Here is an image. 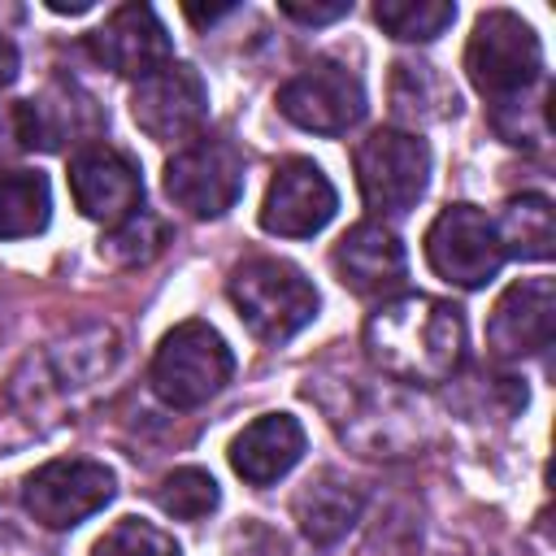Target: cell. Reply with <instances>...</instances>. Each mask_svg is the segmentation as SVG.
<instances>
[{
    "mask_svg": "<svg viewBox=\"0 0 556 556\" xmlns=\"http://www.w3.org/2000/svg\"><path fill=\"white\" fill-rule=\"evenodd\" d=\"M495 222V235H500V248L504 256H517V261H547L552 248H556V217H552V200L539 195V191H521L513 195Z\"/></svg>",
    "mask_w": 556,
    "mask_h": 556,
    "instance_id": "cell-21",
    "label": "cell"
},
{
    "mask_svg": "<svg viewBox=\"0 0 556 556\" xmlns=\"http://www.w3.org/2000/svg\"><path fill=\"white\" fill-rule=\"evenodd\" d=\"M165 195L191 217H222L243 195V152L213 135L182 143L165 161Z\"/></svg>",
    "mask_w": 556,
    "mask_h": 556,
    "instance_id": "cell-7",
    "label": "cell"
},
{
    "mask_svg": "<svg viewBox=\"0 0 556 556\" xmlns=\"http://www.w3.org/2000/svg\"><path fill=\"white\" fill-rule=\"evenodd\" d=\"M556 330V282L552 278H521L513 282L486 321V348L500 361L534 356L552 343Z\"/></svg>",
    "mask_w": 556,
    "mask_h": 556,
    "instance_id": "cell-17",
    "label": "cell"
},
{
    "mask_svg": "<svg viewBox=\"0 0 556 556\" xmlns=\"http://www.w3.org/2000/svg\"><path fill=\"white\" fill-rule=\"evenodd\" d=\"M426 261L452 287H486L504 265L495 222L478 204H447L426 230Z\"/></svg>",
    "mask_w": 556,
    "mask_h": 556,
    "instance_id": "cell-9",
    "label": "cell"
},
{
    "mask_svg": "<svg viewBox=\"0 0 556 556\" xmlns=\"http://www.w3.org/2000/svg\"><path fill=\"white\" fill-rule=\"evenodd\" d=\"M343 443H356L369 456H400L404 447L421 443L426 413L417 400L400 395L395 387H348L343 408H326Z\"/></svg>",
    "mask_w": 556,
    "mask_h": 556,
    "instance_id": "cell-12",
    "label": "cell"
},
{
    "mask_svg": "<svg viewBox=\"0 0 556 556\" xmlns=\"http://www.w3.org/2000/svg\"><path fill=\"white\" fill-rule=\"evenodd\" d=\"M334 278L361 295V300H391L404 291L408 282V256L404 243L395 239V230H387L382 222H356L330 252Z\"/></svg>",
    "mask_w": 556,
    "mask_h": 556,
    "instance_id": "cell-15",
    "label": "cell"
},
{
    "mask_svg": "<svg viewBox=\"0 0 556 556\" xmlns=\"http://www.w3.org/2000/svg\"><path fill=\"white\" fill-rule=\"evenodd\" d=\"M91 556H182V547L161 526L143 517H122L91 543Z\"/></svg>",
    "mask_w": 556,
    "mask_h": 556,
    "instance_id": "cell-27",
    "label": "cell"
},
{
    "mask_svg": "<svg viewBox=\"0 0 556 556\" xmlns=\"http://www.w3.org/2000/svg\"><path fill=\"white\" fill-rule=\"evenodd\" d=\"M117 491V478L109 465L87 460V456H61L26 473L22 482V504L26 513L48 526V530H70L100 513Z\"/></svg>",
    "mask_w": 556,
    "mask_h": 556,
    "instance_id": "cell-8",
    "label": "cell"
},
{
    "mask_svg": "<svg viewBox=\"0 0 556 556\" xmlns=\"http://www.w3.org/2000/svg\"><path fill=\"white\" fill-rule=\"evenodd\" d=\"M87 9H91V0H48V13H61V17H78Z\"/></svg>",
    "mask_w": 556,
    "mask_h": 556,
    "instance_id": "cell-32",
    "label": "cell"
},
{
    "mask_svg": "<svg viewBox=\"0 0 556 556\" xmlns=\"http://www.w3.org/2000/svg\"><path fill=\"white\" fill-rule=\"evenodd\" d=\"M365 356L404 387L447 382L465 361V317L434 295H395L365 317Z\"/></svg>",
    "mask_w": 556,
    "mask_h": 556,
    "instance_id": "cell-1",
    "label": "cell"
},
{
    "mask_svg": "<svg viewBox=\"0 0 556 556\" xmlns=\"http://www.w3.org/2000/svg\"><path fill=\"white\" fill-rule=\"evenodd\" d=\"M4 22H22V9L17 4H0V35H4Z\"/></svg>",
    "mask_w": 556,
    "mask_h": 556,
    "instance_id": "cell-33",
    "label": "cell"
},
{
    "mask_svg": "<svg viewBox=\"0 0 556 556\" xmlns=\"http://www.w3.org/2000/svg\"><path fill=\"white\" fill-rule=\"evenodd\" d=\"M70 195L83 217L117 226L130 213H139L143 200V178L139 165L113 148V143H83L70 156Z\"/></svg>",
    "mask_w": 556,
    "mask_h": 556,
    "instance_id": "cell-14",
    "label": "cell"
},
{
    "mask_svg": "<svg viewBox=\"0 0 556 556\" xmlns=\"http://www.w3.org/2000/svg\"><path fill=\"white\" fill-rule=\"evenodd\" d=\"M235 374V352L208 321L174 326L156 356H152V391L169 408H200L208 404Z\"/></svg>",
    "mask_w": 556,
    "mask_h": 556,
    "instance_id": "cell-5",
    "label": "cell"
},
{
    "mask_svg": "<svg viewBox=\"0 0 556 556\" xmlns=\"http://www.w3.org/2000/svg\"><path fill=\"white\" fill-rule=\"evenodd\" d=\"M226 295H230L239 321L248 326V334L269 348L295 339L317 317V304H321L317 287L304 278V269L282 256H252V261L235 265L226 278Z\"/></svg>",
    "mask_w": 556,
    "mask_h": 556,
    "instance_id": "cell-3",
    "label": "cell"
},
{
    "mask_svg": "<svg viewBox=\"0 0 556 556\" xmlns=\"http://www.w3.org/2000/svg\"><path fill=\"white\" fill-rule=\"evenodd\" d=\"M352 165H356L361 200L378 217L408 213L426 195V182H430V148L413 130H391V126L387 130L382 126L369 130L356 143Z\"/></svg>",
    "mask_w": 556,
    "mask_h": 556,
    "instance_id": "cell-6",
    "label": "cell"
},
{
    "mask_svg": "<svg viewBox=\"0 0 556 556\" xmlns=\"http://www.w3.org/2000/svg\"><path fill=\"white\" fill-rule=\"evenodd\" d=\"M22 148V126H17V104H0V161H9Z\"/></svg>",
    "mask_w": 556,
    "mask_h": 556,
    "instance_id": "cell-29",
    "label": "cell"
},
{
    "mask_svg": "<svg viewBox=\"0 0 556 556\" xmlns=\"http://www.w3.org/2000/svg\"><path fill=\"white\" fill-rule=\"evenodd\" d=\"M278 9H282L291 22L326 26V22L348 17V13H352V0H278Z\"/></svg>",
    "mask_w": 556,
    "mask_h": 556,
    "instance_id": "cell-28",
    "label": "cell"
},
{
    "mask_svg": "<svg viewBox=\"0 0 556 556\" xmlns=\"http://www.w3.org/2000/svg\"><path fill=\"white\" fill-rule=\"evenodd\" d=\"M217 500H222V495H217L213 473H204V469H195V465H182V469L165 473L161 486H156L161 513H169V517H178V521H200V517H208V513L217 508Z\"/></svg>",
    "mask_w": 556,
    "mask_h": 556,
    "instance_id": "cell-25",
    "label": "cell"
},
{
    "mask_svg": "<svg viewBox=\"0 0 556 556\" xmlns=\"http://www.w3.org/2000/svg\"><path fill=\"white\" fill-rule=\"evenodd\" d=\"M87 48H91V56L104 70H113L122 78H148L152 70L174 61L169 30H165V22L156 17L152 4H122V9H113L87 35Z\"/></svg>",
    "mask_w": 556,
    "mask_h": 556,
    "instance_id": "cell-16",
    "label": "cell"
},
{
    "mask_svg": "<svg viewBox=\"0 0 556 556\" xmlns=\"http://www.w3.org/2000/svg\"><path fill=\"white\" fill-rule=\"evenodd\" d=\"M135 126L156 143H191L208 122V87L195 65L169 61L135 83L130 91Z\"/></svg>",
    "mask_w": 556,
    "mask_h": 556,
    "instance_id": "cell-10",
    "label": "cell"
},
{
    "mask_svg": "<svg viewBox=\"0 0 556 556\" xmlns=\"http://www.w3.org/2000/svg\"><path fill=\"white\" fill-rule=\"evenodd\" d=\"M465 74L486 104L526 96L543 83V43L513 9H486L465 43Z\"/></svg>",
    "mask_w": 556,
    "mask_h": 556,
    "instance_id": "cell-4",
    "label": "cell"
},
{
    "mask_svg": "<svg viewBox=\"0 0 556 556\" xmlns=\"http://www.w3.org/2000/svg\"><path fill=\"white\" fill-rule=\"evenodd\" d=\"M391 113L404 126H430L456 113V87L430 61L391 65Z\"/></svg>",
    "mask_w": 556,
    "mask_h": 556,
    "instance_id": "cell-20",
    "label": "cell"
},
{
    "mask_svg": "<svg viewBox=\"0 0 556 556\" xmlns=\"http://www.w3.org/2000/svg\"><path fill=\"white\" fill-rule=\"evenodd\" d=\"M122 356V339L113 326L104 321H91V326H78L52 343H43L35 356L22 361V369L13 374V404H26V408H48V404H65L83 391H91L96 382H104L113 374Z\"/></svg>",
    "mask_w": 556,
    "mask_h": 556,
    "instance_id": "cell-2",
    "label": "cell"
},
{
    "mask_svg": "<svg viewBox=\"0 0 556 556\" xmlns=\"http://www.w3.org/2000/svg\"><path fill=\"white\" fill-rule=\"evenodd\" d=\"M339 208V191L326 178V169L308 156H291L274 169L265 200H261V226L278 239H313L326 230V222Z\"/></svg>",
    "mask_w": 556,
    "mask_h": 556,
    "instance_id": "cell-13",
    "label": "cell"
},
{
    "mask_svg": "<svg viewBox=\"0 0 556 556\" xmlns=\"http://www.w3.org/2000/svg\"><path fill=\"white\" fill-rule=\"evenodd\" d=\"M547 78L526 91V96H513V100H500L491 104V126L504 143L513 148H543L547 143Z\"/></svg>",
    "mask_w": 556,
    "mask_h": 556,
    "instance_id": "cell-24",
    "label": "cell"
},
{
    "mask_svg": "<svg viewBox=\"0 0 556 556\" xmlns=\"http://www.w3.org/2000/svg\"><path fill=\"white\" fill-rule=\"evenodd\" d=\"M165 248V222L152 213H130L126 222L109 226V235L100 239V256L113 265H143Z\"/></svg>",
    "mask_w": 556,
    "mask_h": 556,
    "instance_id": "cell-26",
    "label": "cell"
},
{
    "mask_svg": "<svg viewBox=\"0 0 556 556\" xmlns=\"http://www.w3.org/2000/svg\"><path fill=\"white\" fill-rule=\"evenodd\" d=\"M374 22L400 43H430L456 22L452 0H378Z\"/></svg>",
    "mask_w": 556,
    "mask_h": 556,
    "instance_id": "cell-23",
    "label": "cell"
},
{
    "mask_svg": "<svg viewBox=\"0 0 556 556\" xmlns=\"http://www.w3.org/2000/svg\"><path fill=\"white\" fill-rule=\"evenodd\" d=\"M304 456V426L291 413H265L230 439V469L248 486H274Z\"/></svg>",
    "mask_w": 556,
    "mask_h": 556,
    "instance_id": "cell-18",
    "label": "cell"
},
{
    "mask_svg": "<svg viewBox=\"0 0 556 556\" xmlns=\"http://www.w3.org/2000/svg\"><path fill=\"white\" fill-rule=\"evenodd\" d=\"M17 70H22V56H17L13 39H4V35H0V87H9V83L17 78Z\"/></svg>",
    "mask_w": 556,
    "mask_h": 556,
    "instance_id": "cell-31",
    "label": "cell"
},
{
    "mask_svg": "<svg viewBox=\"0 0 556 556\" xmlns=\"http://www.w3.org/2000/svg\"><path fill=\"white\" fill-rule=\"evenodd\" d=\"M291 513L300 521V534L313 547H330V543L348 539V530L361 521V513H365V486H356L352 478H343L334 469H321L317 478H308L295 491Z\"/></svg>",
    "mask_w": 556,
    "mask_h": 556,
    "instance_id": "cell-19",
    "label": "cell"
},
{
    "mask_svg": "<svg viewBox=\"0 0 556 556\" xmlns=\"http://www.w3.org/2000/svg\"><path fill=\"white\" fill-rule=\"evenodd\" d=\"M239 4H182V13H187V22H195V26H213V22H222V17H230Z\"/></svg>",
    "mask_w": 556,
    "mask_h": 556,
    "instance_id": "cell-30",
    "label": "cell"
},
{
    "mask_svg": "<svg viewBox=\"0 0 556 556\" xmlns=\"http://www.w3.org/2000/svg\"><path fill=\"white\" fill-rule=\"evenodd\" d=\"M365 109V83L339 61H313L278 87V113L313 135H348Z\"/></svg>",
    "mask_w": 556,
    "mask_h": 556,
    "instance_id": "cell-11",
    "label": "cell"
},
{
    "mask_svg": "<svg viewBox=\"0 0 556 556\" xmlns=\"http://www.w3.org/2000/svg\"><path fill=\"white\" fill-rule=\"evenodd\" d=\"M52 217V187L39 169L0 174V239H30Z\"/></svg>",
    "mask_w": 556,
    "mask_h": 556,
    "instance_id": "cell-22",
    "label": "cell"
}]
</instances>
